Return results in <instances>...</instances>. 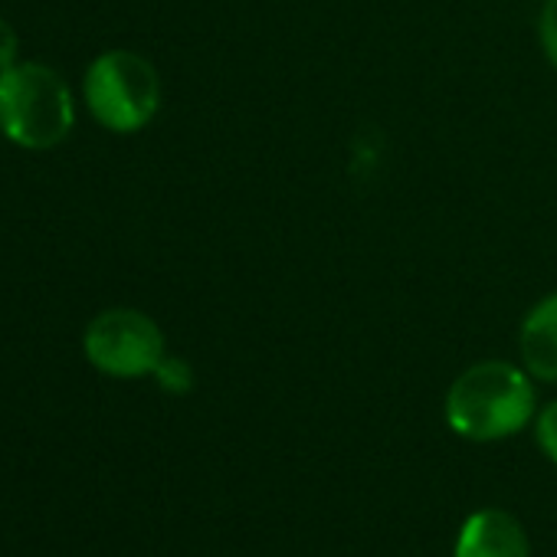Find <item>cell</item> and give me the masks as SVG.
Listing matches in <instances>:
<instances>
[{
  "mask_svg": "<svg viewBox=\"0 0 557 557\" xmlns=\"http://www.w3.org/2000/svg\"><path fill=\"white\" fill-rule=\"evenodd\" d=\"M456 557H531L521 524L495 508L475 511L456 541Z\"/></svg>",
  "mask_w": 557,
  "mask_h": 557,
  "instance_id": "obj_5",
  "label": "cell"
},
{
  "mask_svg": "<svg viewBox=\"0 0 557 557\" xmlns=\"http://www.w3.org/2000/svg\"><path fill=\"white\" fill-rule=\"evenodd\" d=\"M17 53H21L17 30L8 21H0V73H8L11 66H17Z\"/></svg>",
  "mask_w": 557,
  "mask_h": 557,
  "instance_id": "obj_10",
  "label": "cell"
},
{
  "mask_svg": "<svg viewBox=\"0 0 557 557\" xmlns=\"http://www.w3.org/2000/svg\"><path fill=\"white\" fill-rule=\"evenodd\" d=\"M83 351L109 377H145L164 358V335L138 309H109L89 322Z\"/></svg>",
  "mask_w": 557,
  "mask_h": 557,
  "instance_id": "obj_4",
  "label": "cell"
},
{
  "mask_svg": "<svg viewBox=\"0 0 557 557\" xmlns=\"http://www.w3.org/2000/svg\"><path fill=\"white\" fill-rule=\"evenodd\" d=\"M154 381H158L168 394H187V391L194 387L190 364H184L181 358H161V364L154 368Z\"/></svg>",
  "mask_w": 557,
  "mask_h": 557,
  "instance_id": "obj_7",
  "label": "cell"
},
{
  "mask_svg": "<svg viewBox=\"0 0 557 557\" xmlns=\"http://www.w3.org/2000/svg\"><path fill=\"white\" fill-rule=\"evenodd\" d=\"M76 109L63 76L44 63H17L0 73V132L8 141L44 151L73 132Z\"/></svg>",
  "mask_w": 557,
  "mask_h": 557,
  "instance_id": "obj_2",
  "label": "cell"
},
{
  "mask_svg": "<svg viewBox=\"0 0 557 557\" xmlns=\"http://www.w3.org/2000/svg\"><path fill=\"white\" fill-rule=\"evenodd\" d=\"M537 443L550 462H557V400L547 404L537 417Z\"/></svg>",
  "mask_w": 557,
  "mask_h": 557,
  "instance_id": "obj_9",
  "label": "cell"
},
{
  "mask_svg": "<svg viewBox=\"0 0 557 557\" xmlns=\"http://www.w3.org/2000/svg\"><path fill=\"white\" fill-rule=\"evenodd\" d=\"M537 34H541V47H544L547 63L557 70V0H544Z\"/></svg>",
  "mask_w": 557,
  "mask_h": 557,
  "instance_id": "obj_8",
  "label": "cell"
},
{
  "mask_svg": "<svg viewBox=\"0 0 557 557\" xmlns=\"http://www.w3.org/2000/svg\"><path fill=\"white\" fill-rule=\"evenodd\" d=\"M521 361L537 381H557V293L544 296L521 322Z\"/></svg>",
  "mask_w": 557,
  "mask_h": 557,
  "instance_id": "obj_6",
  "label": "cell"
},
{
  "mask_svg": "<svg viewBox=\"0 0 557 557\" xmlns=\"http://www.w3.org/2000/svg\"><path fill=\"white\" fill-rule=\"evenodd\" d=\"M83 92L92 119L119 135H132L145 128L161 109L158 70L132 50L102 53L86 70Z\"/></svg>",
  "mask_w": 557,
  "mask_h": 557,
  "instance_id": "obj_3",
  "label": "cell"
},
{
  "mask_svg": "<svg viewBox=\"0 0 557 557\" xmlns=\"http://www.w3.org/2000/svg\"><path fill=\"white\" fill-rule=\"evenodd\" d=\"M534 413V387L528 374L508 361H482L466 368L446 394V423L475 443L518 433Z\"/></svg>",
  "mask_w": 557,
  "mask_h": 557,
  "instance_id": "obj_1",
  "label": "cell"
}]
</instances>
